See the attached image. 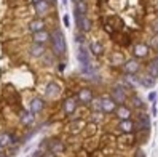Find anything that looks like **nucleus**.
I'll return each instance as SVG.
<instances>
[{"label":"nucleus","instance_id":"f257e3e1","mask_svg":"<svg viewBox=\"0 0 158 157\" xmlns=\"http://www.w3.org/2000/svg\"><path fill=\"white\" fill-rule=\"evenodd\" d=\"M51 32V37H50V48H51V53L54 55L56 58H61L64 56L66 52H67V45H66V39H64V34L58 29V27H53L50 31Z\"/></svg>","mask_w":158,"mask_h":157},{"label":"nucleus","instance_id":"f03ea898","mask_svg":"<svg viewBox=\"0 0 158 157\" xmlns=\"http://www.w3.org/2000/svg\"><path fill=\"white\" fill-rule=\"evenodd\" d=\"M152 122H150V114L147 111H136V119H134V133L139 132H150Z\"/></svg>","mask_w":158,"mask_h":157},{"label":"nucleus","instance_id":"7ed1b4c3","mask_svg":"<svg viewBox=\"0 0 158 157\" xmlns=\"http://www.w3.org/2000/svg\"><path fill=\"white\" fill-rule=\"evenodd\" d=\"M0 146L3 149H10L13 146H19V138L14 132L10 130H2L0 132Z\"/></svg>","mask_w":158,"mask_h":157},{"label":"nucleus","instance_id":"20e7f679","mask_svg":"<svg viewBox=\"0 0 158 157\" xmlns=\"http://www.w3.org/2000/svg\"><path fill=\"white\" fill-rule=\"evenodd\" d=\"M123 76H136V74H141L142 72V66L141 63L134 58H129V60H125V63L120 66Z\"/></svg>","mask_w":158,"mask_h":157},{"label":"nucleus","instance_id":"39448f33","mask_svg":"<svg viewBox=\"0 0 158 157\" xmlns=\"http://www.w3.org/2000/svg\"><path fill=\"white\" fill-rule=\"evenodd\" d=\"M94 98H96L94 96V90L89 88V87H82V88L77 90V93H75V100L78 101L80 106H88Z\"/></svg>","mask_w":158,"mask_h":157},{"label":"nucleus","instance_id":"423d86ee","mask_svg":"<svg viewBox=\"0 0 158 157\" xmlns=\"http://www.w3.org/2000/svg\"><path fill=\"white\" fill-rule=\"evenodd\" d=\"M78 108H80V104H78L77 100H75V96H67V98L62 100V104H61L62 114H64L66 117H69V119L78 111Z\"/></svg>","mask_w":158,"mask_h":157},{"label":"nucleus","instance_id":"0eeeda50","mask_svg":"<svg viewBox=\"0 0 158 157\" xmlns=\"http://www.w3.org/2000/svg\"><path fill=\"white\" fill-rule=\"evenodd\" d=\"M110 98H112L113 101H115L117 104H125V103H128V100H129V96H128V90H125L123 85H115L112 90H110Z\"/></svg>","mask_w":158,"mask_h":157},{"label":"nucleus","instance_id":"6e6552de","mask_svg":"<svg viewBox=\"0 0 158 157\" xmlns=\"http://www.w3.org/2000/svg\"><path fill=\"white\" fill-rule=\"evenodd\" d=\"M150 47L149 44H145V42H136V44L133 45V56L134 60H145V58L150 55Z\"/></svg>","mask_w":158,"mask_h":157},{"label":"nucleus","instance_id":"1a4fd4ad","mask_svg":"<svg viewBox=\"0 0 158 157\" xmlns=\"http://www.w3.org/2000/svg\"><path fill=\"white\" fill-rule=\"evenodd\" d=\"M133 112L134 109L128 103H125L117 106V109L113 111V116H115L117 120H126V119H133Z\"/></svg>","mask_w":158,"mask_h":157},{"label":"nucleus","instance_id":"9d476101","mask_svg":"<svg viewBox=\"0 0 158 157\" xmlns=\"http://www.w3.org/2000/svg\"><path fill=\"white\" fill-rule=\"evenodd\" d=\"M74 16H75V26H77V29H78V32H89L91 31V19L88 18V15H77V13H74Z\"/></svg>","mask_w":158,"mask_h":157},{"label":"nucleus","instance_id":"9b49d317","mask_svg":"<svg viewBox=\"0 0 158 157\" xmlns=\"http://www.w3.org/2000/svg\"><path fill=\"white\" fill-rule=\"evenodd\" d=\"M48 27V23H46L45 18H32L29 23H27V32L35 34V32H40V31H45Z\"/></svg>","mask_w":158,"mask_h":157},{"label":"nucleus","instance_id":"f8f14e48","mask_svg":"<svg viewBox=\"0 0 158 157\" xmlns=\"http://www.w3.org/2000/svg\"><path fill=\"white\" fill-rule=\"evenodd\" d=\"M45 108H46V101L43 100L42 96H34L29 103V111L32 112L35 117L40 116V114L45 111Z\"/></svg>","mask_w":158,"mask_h":157},{"label":"nucleus","instance_id":"ddd939ff","mask_svg":"<svg viewBox=\"0 0 158 157\" xmlns=\"http://www.w3.org/2000/svg\"><path fill=\"white\" fill-rule=\"evenodd\" d=\"M34 13H35V18H45L50 15L51 8H53V5H50V2H46V0H40V2L34 3Z\"/></svg>","mask_w":158,"mask_h":157},{"label":"nucleus","instance_id":"4468645a","mask_svg":"<svg viewBox=\"0 0 158 157\" xmlns=\"http://www.w3.org/2000/svg\"><path fill=\"white\" fill-rule=\"evenodd\" d=\"M43 93H45V96L48 98V100H54V98H58L62 93V87L56 80H50L48 84L45 85V92Z\"/></svg>","mask_w":158,"mask_h":157},{"label":"nucleus","instance_id":"2eb2a0df","mask_svg":"<svg viewBox=\"0 0 158 157\" xmlns=\"http://www.w3.org/2000/svg\"><path fill=\"white\" fill-rule=\"evenodd\" d=\"M50 37H51V32L48 29L45 31H40V32H35V34H30V44H37V45H48L50 44Z\"/></svg>","mask_w":158,"mask_h":157},{"label":"nucleus","instance_id":"dca6fc26","mask_svg":"<svg viewBox=\"0 0 158 157\" xmlns=\"http://www.w3.org/2000/svg\"><path fill=\"white\" fill-rule=\"evenodd\" d=\"M115 130L121 135H129V133H134V119H126V120H118Z\"/></svg>","mask_w":158,"mask_h":157},{"label":"nucleus","instance_id":"f3484780","mask_svg":"<svg viewBox=\"0 0 158 157\" xmlns=\"http://www.w3.org/2000/svg\"><path fill=\"white\" fill-rule=\"evenodd\" d=\"M117 106H118V104H117L110 96H102V98H101V112L105 114V116L113 114V111L117 109Z\"/></svg>","mask_w":158,"mask_h":157},{"label":"nucleus","instance_id":"a211bd4d","mask_svg":"<svg viewBox=\"0 0 158 157\" xmlns=\"http://www.w3.org/2000/svg\"><path fill=\"white\" fill-rule=\"evenodd\" d=\"M88 52L89 55H93V56H102V55L105 53V48L104 45H102L101 40H97V39H91V40L88 42Z\"/></svg>","mask_w":158,"mask_h":157},{"label":"nucleus","instance_id":"6ab92c4d","mask_svg":"<svg viewBox=\"0 0 158 157\" xmlns=\"http://www.w3.org/2000/svg\"><path fill=\"white\" fill-rule=\"evenodd\" d=\"M85 125H86L85 119H70L67 132H69L70 135H78V133L85 132Z\"/></svg>","mask_w":158,"mask_h":157},{"label":"nucleus","instance_id":"aec40b11","mask_svg":"<svg viewBox=\"0 0 158 157\" xmlns=\"http://www.w3.org/2000/svg\"><path fill=\"white\" fill-rule=\"evenodd\" d=\"M46 52H48V50H46L45 45H37V44H30L29 48H27L29 56L34 58V60H40V58H42Z\"/></svg>","mask_w":158,"mask_h":157},{"label":"nucleus","instance_id":"412c9836","mask_svg":"<svg viewBox=\"0 0 158 157\" xmlns=\"http://www.w3.org/2000/svg\"><path fill=\"white\" fill-rule=\"evenodd\" d=\"M34 122H35V116L29 109H21V111H19V124H21L22 127H30Z\"/></svg>","mask_w":158,"mask_h":157},{"label":"nucleus","instance_id":"4be33fe9","mask_svg":"<svg viewBox=\"0 0 158 157\" xmlns=\"http://www.w3.org/2000/svg\"><path fill=\"white\" fill-rule=\"evenodd\" d=\"M145 74L153 78H158V55L153 56L147 64H145Z\"/></svg>","mask_w":158,"mask_h":157},{"label":"nucleus","instance_id":"5701e85b","mask_svg":"<svg viewBox=\"0 0 158 157\" xmlns=\"http://www.w3.org/2000/svg\"><path fill=\"white\" fill-rule=\"evenodd\" d=\"M129 103H131L133 106L131 108L133 109H136V111H145V104H144V101L139 98V95H136V93H133L131 96H129Z\"/></svg>","mask_w":158,"mask_h":157},{"label":"nucleus","instance_id":"b1692460","mask_svg":"<svg viewBox=\"0 0 158 157\" xmlns=\"http://www.w3.org/2000/svg\"><path fill=\"white\" fill-rule=\"evenodd\" d=\"M74 13H77V15L88 13V3H86V0H75L74 2Z\"/></svg>","mask_w":158,"mask_h":157},{"label":"nucleus","instance_id":"393cba45","mask_svg":"<svg viewBox=\"0 0 158 157\" xmlns=\"http://www.w3.org/2000/svg\"><path fill=\"white\" fill-rule=\"evenodd\" d=\"M157 84V78L150 77V76H139V87H144V88H153Z\"/></svg>","mask_w":158,"mask_h":157},{"label":"nucleus","instance_id":"a878e982","mask_svg":"<svg viewBox=\"0 0 158 157\" xmlns=\"http://www.w3.org/2000/svg\"><path fill=\"white\" fill-rule=\"evenodd\" d=\"M123 63H125V56L121 53H115V55H113V58H110V64H112V66H118V68H120Z\"/></svg>","mask_w":158,"mask_h":157},{"label":"nucleus","instance_id":"bb28decb","mask_svg":"<svg viewBox=\"0 0 158 157\" xmlns=\"http://www.w3.org/2000/svg\"><path fill=\"white\" fill-rule=\"evenodd\" d=\"M91 112H101V98H94L91 103L88 104Z\"/></svg>","mask_w":158,"mask_h":157},{"label":"nucleus","instance_id":"cd10ccee","mask_svg":"<svg viewBox=\"0 0 158 157\" xmlns=\"http://www.w3.org/2000/svg\"><path fill=\"white\" fill-rule=\"evenodd\" d=\"M149 47H150V50L158 52V35H153V39L149 42Z\"/></svg>","mask_w":158,"mask_h":157},{"label":"nucleus","instance_id":"c85d7f7f","mask_svg":"<svg viewBox=\"0 0 158 157\" xmlns=\"http://www.w3.org/2000/svg\"><path fill=\"white\" fill-rule=\"evenodd\" d=\"M54 66H56V71L59 74H62L66 71V61H56V64H54Z\"/></svg>","mask_w":158,"mask_h":157},{"label":"nucleus","instance_id":"c756f323","mask_svg":"<svg viewBox=\"0 0 158 157\" xmlns=\"http://www.w3.org/2000/svg\"><path fill=\"white\" fill-rule=\"evenodd\" d=\"M75 42H77V45L85 44V34L83 32H77L75 34Z\"/></svg>","mask_w":158,"mask_h":157},{"label":"nucleus","instance_id":"7c9ffc66","mask_svg":"<svg viewBox=\"0 0 158 157\" xmlns=\"http://www.w3.org/2000/svg\"><path fill=\"white\" fill-rule=\"evenodd\" d=\"M157 114H158V104H157V101H153L152 103V114H150V116L157 117Z\"/></svg>","mask_w":158,"mask_h":157},{"label":"nucleus","instance_id":"2f4dec72","mask_svg":"<svg viewBox=\"0 0 158 157\" xmlns=\"http://www.w3.org/2000/svg\"><path fill=\"white\" fill-rule=\"evenodd\" d=\"M62 23H64L66 27H70V16L69 15H64V16H62Z\"/></svg>","mask_w":158,"mask_h":157},{"label":"nucleus","instance_id":"473e14b6","mask_svg":"<svg viewBox=\"0 0 158 157\" xmlns=\"http://www.w3.org/2000/svg\"><path fill=\"white\" fill-rule=\"evenodd\" d=\"M42 156H43V149L38 148V149H35V151L32 152V156H30V157H42Z\"/></svg>","mask_w":158,"mask_h":157},{"label":"nucleus","instance_id":"72a5a7b5","mask_svg":"<svg viewBox=\"0 0 158 157\" xmlns=\"http://www.w3.org/2000/svg\"><path fill=\"white\" fill-rule=\"evenodd\" d=\"M149 101H150V103L157 101V93H155V92H150V93H149Z\"/></svg>","mask_w":158,"mask_h":157},{"label":"nucleus","instance_id":"f704fd0d","mask_svg":"<svg viewBox=\"0 0 158 157\" xmlns=\"http://www.w3.org/2000/svg\"><path fill=\"white\" fill-rule=\"evenodd\" d=\"M42 157H56L53 154V152H50V151H43V156Z\"/></svg>","mask_w":158,"mask_h":157},{"label":"nucleus","instance_id":"c9c22d12","mask_svg":"<svg viewBox=\"0 0 158 157\" xmlns=\"http://www.w3.org/2000/svg\"><path fill=\"white\" fill-rule=\"evenodd\" d=\"M46 2H50V5H56V3H58V0H46Z\"/></svg>","mask_w":158,"mask_h":157},{"label":"nucleus","instance_id":"e433bc0d","mask_svg":"<svg viewBox=\"0 0 158 157\" xmlns=\"http://www.w3.org/2000/svg\"><path fill=\"white\" fill-rule=\"evenodd\" d=\"M61 2H62V5H64V7H67V3H69V0H61Z\"/></svg>","mask_w":158,"mask_h":157},{"label":"nucleus","instance_id":"4c0bfd02","mask_svg":"<svg viewBox=\"0 0 158 157\" xmlns=\"http://www.w3.org/2000/svg\"><path fill=\"white\" fill-rule=\"evenodd\" d=\"M29 2H30V3H32V5H34V3H37V2H40V0H29Z\"/></svg>","mask_w":158,"mask_h":157},{"label":"nucleus","instance_id":"58836bf2","mask_svg":"<svg viewBox=\"0 0 158 157\" xmlns=\"http://www.w3.org/2000/svg\"><path fill=\"white\" fill-rule=\"evenodd\" d=\"M2 152H3V148H2V146H0V154H2Z\"/></svg>","mask_w":158,"mask_h":157},{"label":"nucleus","instance_id":"ea45409f","mask_svg":"<svg viewBox=\"0 0 158 157\" xmlns=\"http://www.w3.org/2000/svg\"><path fill=\"white\" fill-rule=\"evenodd\" d=\"M157 104H158V93H157Z\"/></svg>","mask_w":158,"mask_h":157},{"label":"nucleus","instance_id":"a19ab883","mask_svg":"<svg viewBox=\"0 0 158 157\" xmlns=\"http://www.w3.org/2000/svg\"><path fill=\"white\" fill-rule=\"evenodd\" d=\"M101 2H105V0H101Z\"/></svg>","mask_w":158,"mask_h":157},{"label":"nucleus","instance_id":"79ce46f5","mask_svg":"<svg viewBox=\"0 0 158 157\" xmlns=\"http://www.w3.org/2000/svg\"><path fill=\"white\" fill-rule=\"evenodd\" d=\"M27 157H30V156H27Z\"/></svg>","mask_w":158,"mask_h":157}]
</instances>
